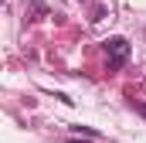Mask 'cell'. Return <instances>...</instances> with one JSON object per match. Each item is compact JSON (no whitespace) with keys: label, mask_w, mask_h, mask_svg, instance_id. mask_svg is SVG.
Instances as JSON below:
<instances>
[{"label":"cell","mask_w":146,"mask_h":143,"mask_svg":"<svg viewBox=\"0 0 146 143\" xmlns=\"http://www.w3.org/2000/svg\"><path fill=\"white\" fill-rule=\"evenodd\" d=\"M102 48H106V68L109 72H119L129 61V41L126 37H109V41H102Z\"/></svg>","instance_id":"cell-1"},{"label":"cell","mask_w":146,"mask_h":143,"mask_svg":"<svg viewBox=\"0 0 146 143\" xmlns=\"http://www.w3.org/2000/svg\"><path fill=\"white\" fill-rule=\"evenodd\" d=\"M27 14H31L27 21H41V17H48V7H44L41 0H31V10H27Z\"/></svg>","instance_id":"cell-2"},{"label":"cell","mask_w":146,"mask_h":143,"mask_svg":"<svg viewBox=\"0 0 146 143\" xmlns=\"http://www.w3.org/2000/svg\"><path fill=\"white\" fill-rule=\"evenodd\" d=\"M106 14H109V3H95V7H92V17H88V21H102Z\"/></svg>","instance_id":"cell-3"},{"label":"cell","mask_w":146,"mask_h":143,"mask_svg":"<svg viewBox=\"0 0 146 143\" xmlns=\"http://www.w3.org/2000/svg\"><path fill=\"white\" fill-rule=\"evenodd\" d=\"M133 109H136L139 116H146V106H143V102H136V99H133Z\"/></svg>","instance_id":"cell-4"}]
</instances>
